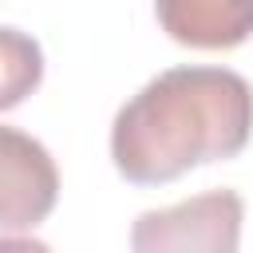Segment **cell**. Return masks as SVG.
<instances>
[{
  "mask_svg": "<svg viewBox=\"0 0 253 253\" xmlns=\"http://www.w3.org/2000/svg\"><path fill=\"white\" fill-rule=\"evenodd\" d=\"M43 79V51L40 43L20 32L0 24V111L20 107Z\"/></svg>",
  "mask_w": 253,
  "mask_h": 253,
  "instance_id": "5",
  "label": "cell"
},
{
  "mask_svg": "<svg viewBox=\"0 0 253 253\" xmlns=\"http://www.w3.org/2000/svg\"><path fill=\"white\" fill-rule=\"evenodd\" d=\"M253 87L229 67H170L130 95L111 123L115 170L134 186H162L202 162L245 150Z\"/></svg>",
  "mask_w": 253,
  "mask_h": 253,
  "instance_id": "1",
  "label": "cell"
},
{
  "mask_svg": "<svg viewBox=\"0 0 253 253\" xmlns=\"http://www.w3.org/2000/svg\"><path fill=\"white\" fill-rule=\"evenodd\" d=\"M59 198V170L47 146L16 126H0V229L40 225Z\"/></svg>",
  "mask_w": 253,
  "mask_h": 253,
  "instance_id": "3",
  "label": "cell"
},
{
  "mask_svg": "<svg viewBox=\"0 0 253 253\" xmlns=\"http://www.w3.org/2000/svg\"><path fill=\"white\" fill-rule=\"evenodd\" d=\"M0 253H51V245L40 237H0Z\"/></svg>",
  "mask_w": 253,
  "mask_h": 253,
  "instance_id": "6",
  "label": "cell"
},
{
  "mask_svg": "<svg viewBox=\"0 0 253 253\" xmlns=\"http://www.w3.org/2000/svg\"><path fill=\"white\" fill-rule=\"evenodd\" d=\"M245 202L237 190H206L130 225V253H237Z\"/></svg>",
  "mask_w": 253,
  "mask_h": 253,
  "instance_id": "2",
  "label": "cell"
},
{
  "mask_svg": "<svg viewBox=\"0 0 253 253\" xmlns=\"http://www.w3.org/2000/svg\"><path fill=\"white\" fill-rule=\"evenodd\" d=\"M158 24L174 43L225 51L253 36V0H154Z\"/></svg>",
  "mask_w": 253,
  "mask_h": 253,
  "instance_id": "4",
  "label": "cell"
}]
</instances>
